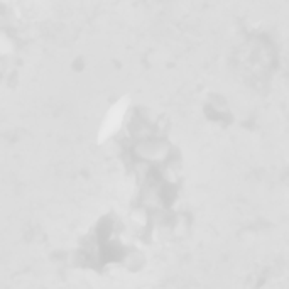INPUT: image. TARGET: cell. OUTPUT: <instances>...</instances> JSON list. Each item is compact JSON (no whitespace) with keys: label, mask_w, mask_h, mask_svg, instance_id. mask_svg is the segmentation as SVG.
I'll list each match as a JSON object with an SVG mask.
<instances>
[{"label":"cell","mask_w":289,"mask_h":289,"mask_svg":"<svg viewBox=\"0 0 289 289\" xmlns=\"http://www.w3.org/2000/svg\"><path fill=\"white\" fill-rule=\"evenodd\" d=\"M122 115H124V108H122V107H115V108L112 110V112H110V115L107 117V120H105L102 132H103V134H107V136H110V134H113V132L119 129L120 120H122Z\"/></svg>","instance_id":"cell-1"}]
</instances>
